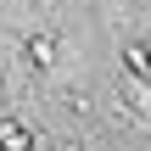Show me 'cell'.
I'll return each instance as SVG.
<instances>
[{"instance_id": "cell-1", "label": "cell", "mask_w": 151, "mask_h": 151, "mask_svg": "<svg viewBox=\"0 0 151 151\" xmlns=\"http://www.w3.org/2000/svg\"><path fill=\"white\" fill-rule=\"evenodd\" d=\"M28 146H34V134L17 118H0V151H28Z\"/></svg>"}, {"instance_id": "cell-2", "label": "cell", "mask_w": 151, "mask_h": 151, "mask_svg": "<svg viewBox=\"0 0 151 151\" xmlns=\"http://www.w3.org/2000/svg\"><path fill=\"white\" fill-rule=\"evenodd\" d=\"M28 62H34V67H50V62H56V34H34V39H28Z\"/></svg>"}, {"instance_id": "cell-3", "label": "cell", "mask_w": 151, "mask_h": 151, "mask_svg": "<svg viewBox=\"0 0 151 151\" xmlns=\"http://www.w3.org/2000/svg\"><path fill=\"white\" fill-rule=\"evenodd\" d=\"M123 101H129L134 112H151V90L140 84V73H123Z\"/></svg>"}, {"instance_id": "cell-4", "label": "cell", "mask_w": 151, "mask_h": 151, "mask_svg": "<svg viewBox=\"0 0 151 151\" xmlns=\"http://www.w3.org/2000/svg\"><path fill=\"white\" fill-rule=\"evenodd\" d=\"M123 73H140V78L151 73V50L140 45V39H134V45H123Z\"/></svg>"}]
</instances>
